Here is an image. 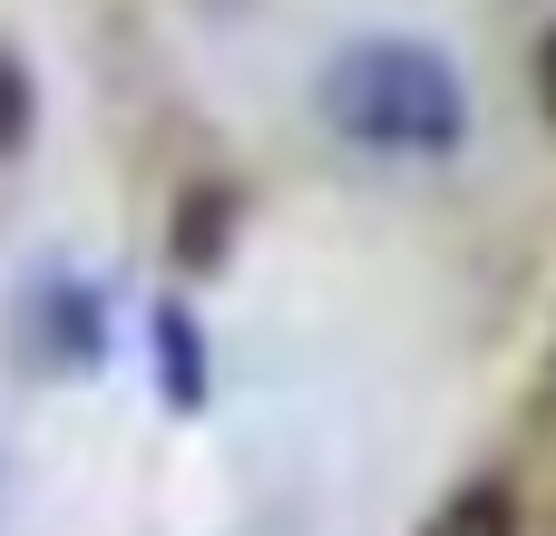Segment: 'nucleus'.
Instances as JSON below:
<instances>
[{"mask_svg":"<svg viewBox=\"0 0 556 536\" xmlns=\"http://www.w3.org/2000/svg\"><path fill=\"white\" fill-rule=\"evenodd\" d=\"M313 107L342 146H371V156H450L469 137V88L459 68L430 49V39H342L313 78Z\"/></svg>","mask_w":556,"mask_h":536,"instance_id":"1","label":"nucleus"},{"mask_svg":"<svg viewBox=\"0 0 556 536\" xmlns=\"http://www.w3.org/2000/svg\"><path fill=\"white\" fill-rule=\"evenodd\" d=\"M98 342H108L98 293H78L68 273H39V283L20 293V312H10V352H20V371H39V381H78V371L98 361Z\"/></svg>","mask_w":556,"mask_h":536,"instance_id":"2","label":"nucleus"},{"mask_svg":"<svg viewBox=\"0 0 556 536\" xmlns=\"http://www.w3.org/2000/svg\"><path fill=\"white\" fill-rule=\"evenodd\" d=\"M156 400L166 410H195L205 400V332H195V312L186 303H156Z\"/></svg>","mask_w":556,"mask_h":536,"instance_id":"3","label":"nucleus"},{"mask_svg":"<svg viewBox=\"0 0 556 536\" xmlns=\"http://www.w3.org/2000/svg\"><path fill=\"white\" fill-rule=\"evenodd\" d=\"M225 254H235V186H186L176 195V264L215 273Z\"/></svg>","mask_w":556,"mask_h":536,"instance_id":"4","label":"nucleus"},{"mask_svg":"<svg viewBox=\"0 0 556 536\" xmlns=\"http://www.w3.org/2000/svg\"><path fill=\"white\" fill-rule=\"evenodd\" d=\"M420 536H518V498L508 488H459Z\"/></svg>","mask_w":556,"mask_h":536,"instance_id":"5","label":"nucleus"},{"mask_svg":"<svg viewBox=\"0 0 556 536\" xmlns=\"http://www.w3.org/2000/svg\"><path fill=\"white\" fill-rule=\"evenodd\" d=\"M29 117H39V98H29V68L0 49V156H20V146H29Z\"/></svg>","mask_w":556,"mask_h":536,"instance_id":"6","label":"nucleus"},{"mask_svg":"<svg viewBox=\"0 0 556 536\" xmlns=\"http://www.w3.org/2000/svg\"><path fill=\"white\" fill-rule=\"evenodd\" d=\"M538 98H547V117H556V29H547V49H538Z\"/></svg>","mask_w":556,"mask_h":536,"instance_id":"7","label":"nucleus"}]
</instances>
